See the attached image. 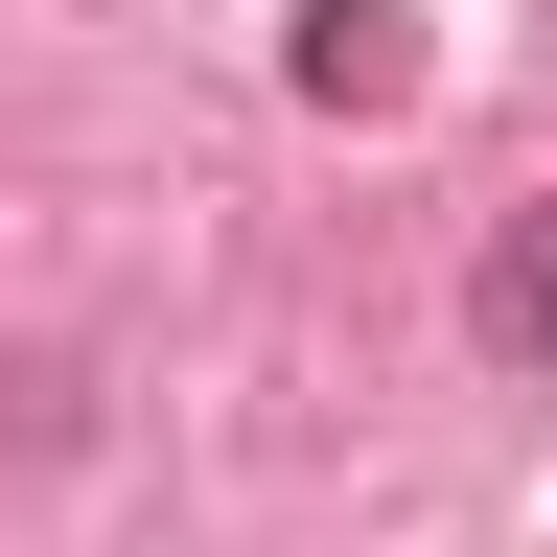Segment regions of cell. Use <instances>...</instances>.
<instances>
[{
    "mask_svg": "<svg viewBox=\"0 0 557 557\" xmlns=\"http://www.w3.org/2000/svg\"><path fill=\"white\" fill-rule=\"evenodd\" d=\"M465 325H487V348H557V209H534V233H487V278H465Z\"/></svg>",
    "mask_w": 557,
    "mask_h": 557,
    "instance_id": "1",
    "label": "cell"
},
{
    "mask_svg": "<svg viewBox=\"0 0 557 557\" xmlns=\"http://www.w3.org/2000/svg\"><path fill=\"white\" fill-rule=\"evenodd\" d=\"M395 70H418L395 0H325V24H302V94H395Z\"/></svg>",
    "mask_w": 557,
    "mask_h": 557,
    "instance_id": "2",
    "label": "cell"
}]
</instances>
